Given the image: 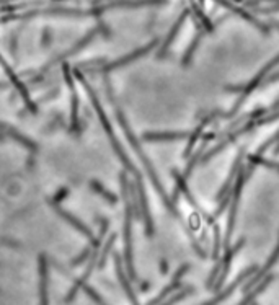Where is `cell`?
Here are the masks:
<instances>
[{"instance_id":"cell-1","label":"cell","mask_w":279,"mask_h":305,"mask_svg":"<svg viewBox=\"0 0 279 305\" xmlns=\"http://www.w3.org/2000/svg\"><path fill=\"white\" fill-rule=\"evenodd\" d=\"M256 271H258V266L256 264H253V266H250V268H247L243 271L242 274H238L237 277H235V281L232 282L231 286L227 287V289H224L222 292H219L216 297H212L211 301H207L206 304H202V305H219L221 304L224 299H227V297H231L232 294H233V291L237 289V287L242 284V282L245 281V279H248V277L251 276V274H256Z\"/></svg>"},{"instance_id":"cell-2","label":"cell","mask_w":279,"mask_h":305,"mask_svg":"<svg viewBox=\"0 0 279 305\" xmlns=\"http://www.w3.org/2000/svg\"><path fill=\"white\" fill-rule=\"evenodd\" d=\"M188 271H189V264H183L182 268H180V269L177 271V274L173 276V279H172L170 284H168V286L165 287V289H163V291L154 299V301L149 302L147 305H160L168 296H172V292L178 291V289H182V282H180V279H182V277H183L186 273H188Z\"/></svg>"},{"instance_id":"cell-3","label":"cell","mask_w":279,"mask_h":305,"mask_svg":"<svg viewBox=\"0 0 279 305\" xmlns=\"http://www.w3.org/2000/svg\"><path fill=\"white\" fill-rule=\"evenodd\" d=\"M279 260V242H278V245H276V248H275V252L271 253V257H270V260L266 261V264L263 266V268H261L260 271H256V274H255V277H251V279H248V282L247 284H245V287H243V292H248V291H251L253 289V287L258 284V282L263 279V277L266 276V273L268 271H270L273 266L276 264V261Z\"/></svg>"},{"instance_id":"cell-4","label":"cell","mask_w":279,"mask_h":305,"mask_svg":"<svg viewBox=\"0 0 279 305\" xmlns=\"http://www.w3.org/2000/svg\"><path fill=\"white\" fill-rule=\"evenodd\" d=\"M189 132H185V131H168V132H145L144 139L145 140H183L188 137L189 139Z\"/></svg>"},{"instance_id":"cell-5","label":"cell","mask_w":279,"mask_h":305,"mask_svg":"<svg viewBox=\"0 0 279 305\" xmlns=\"http://www.w3.org/2000/svg\"><path fill=\"white\" fill-rule=\"evenodd\" d=\"M273 279H275V276H273V274H268V276H265L263 279H261V281L258 282V284H256V286L253 287V289H251V291L247 294V296H245V299H243V301L240 302L238 305H250V304H253L255 299L258 297L260 294L263 292V291L266 289V287L271 284V281H273Z\"/></svg>"},{"instance_id":"cell-6","label":"cell","mask_w":279,"mask_h":305,"mask_svg":"<svg viewBox=\"0 0 279 305\" xmlns=\"http://www.w3.org/2000/svg\"><path fill=\"white\" fill-rule=\"evenodd\" d=\"M248 175H250V172H251V168H255V165H263V167H268V168H271V170H276V172H279V163H276V162H271V160H266V159H263V157L261 155H250L248 157Z\"/></svg>"},{"instance_id":"cell-7","label":"cell","mask_w":279,"mask_h":305,"mask_svg":"<svg viewBox=\"0 0 279 305\" xmlns=\"http://www.w3.org/2000/svg\"><path fill=\"white\" fill-rule=\"evenodd\" d=\"M172 175L175 176V181H177V189H178V191H182V193L186 196V199H189V203L194 206L196 201L193 199V196H191V193H189L188 184H186V181H185L186 178H185L183 175H180L177 170H172Z\"/></svg>"},{"instance_id":"cell-8","label":"cell","mask_w":279,"mask_h":305,"mask_svg":"<svg viewBox=\"0 0 279 305\" xmlns=\"http://www.w3.org/2000/svg\"><path fill=\"white\" fill-rule=\"evenodd\" d=\"M194 292V287H183L182 291H180L178 294H175V296H172L170 299H168L167 302H163V304H160V305H175V304H178L180 301H183L185 297H188L189 294H193Z\"/></svg>"},{"instance_id":"cell-9","label":"cell","mask_w":279,"mask_h":305,"mask_svg":"<svg viewBox=\"0 0 279 305\" xmlns=\"http://www.w3.org/2000/svg\"><path fill=\"white\" fill-rule=\"evenodd\" d=\"M278 140H279V131H278V132H276L275 135H273V137H271L270 140H266V142H265L263 145H261L258 150H256V155H263V154H265V150L270 149V147H271L273 144H276Z\"/></svg>"},{"instance_id":"cell-10","label":"cell","mask_w":279,"mask_h":305,"mask_svg":"<svg viewBox=\"0 0 279 305\" xmlns=\"http://www.w3.org/2000/svg\"><path fill=\"white\" fill-rule=\"evenodd\" d=\"M276 80H279V72H278V74H275V75H271V77L268 79L266 84H273V82H276Z\"/></svg>"},{"instance_id":"cell-11","label":"cell","mask_w":279,"mask_h":305,"mask_svg":"<svg viewBox=\"0 0 279 305\" xmlns=\"http://www.w3.org/2000/svg\"><path fill=\"white\" fill-rule=\"evenodd\" d=\"M160 271H162V273H167V263H165V261L160 263Z\"/></svg>"},{"instance_id":"cell-12","label":"cell","mask_w":279,"mask_h":305,"mask_svg":"<svg viewBox=\"0 0 279 305\" xmlns=\"http://www.w3.org/2000/svg\"><path fill=\"white\" fill-rule=\"evenodd\" d=\"M275 154H276V155H279V144L275 147Z\"/></svg>"},{"instance_id":"cell-13","label":"cell","mask_w":279,"mask_h":305,"mask_svg":"<svg viewBox=\"0 0 279 305\" xmlns=\"http://www.w3.org/2000/svg\"><path fill=\"white\" fill-rule=\"evenodd\" d=\"M250 305H258V304H256V302H253V304H250Z\"/></svg>"}]
</instances>
